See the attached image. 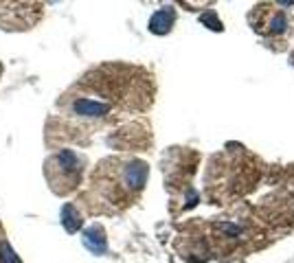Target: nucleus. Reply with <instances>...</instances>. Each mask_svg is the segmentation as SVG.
<instances>
[{"label": "nucleus", "mask_w": 294, "mask_h": 263, "mask_svg": "<svg viewBox=\"0 0 294 263\" xmlns=\"http://www.w3.org/2000/svg\"><path fill=\"white\" fill-rule=\"evenodd\" d=\"M46 176H49L51 189L55 193H68L79 184L81 178V163L75 152L64 149V152L55 154L49 165H46Z\"/></svg>", "instance_id": "1"}]
</instances>
